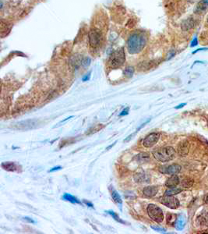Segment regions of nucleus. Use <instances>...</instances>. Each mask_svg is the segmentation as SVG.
Segmentation results:
<instances>
[{
  "mask_svg": "<svg viewBox=\"0 0 208 234\" xmlns=\"http://www.w3.org/2000/svg\"><path fill=\"white\" fill-rule=\"evenodd\" d=\"M147 42V37L144 32L136 31L128 38L127 49L131 54L139 53L144 48Z\"/></svg>",
  "mask_w": 208,
  "mask_h": 234,
  "instance_id": "1",
  "label": "nucleus"
},
{
  "mask_svg": "<svg viewBox=\"0 0 208 234\" xmlns=\"http://www.w3.org/2000/svg\"><path fill=\"white\" fill-rule=\"evenodd\" d=\"M176 155L175 150L172 147H165L162 148L157 149L153 151V155L155 159L161 162H166L175 159Z\"/></svg>",
  "mask_w": 208,
  "mask_h": 234,
  "instance_id": "2",
  "label": "nucleus"
},
{
  "mask_svg": "<svg viewBox=\"0 0 208 234\" xmlns=\"http://www.w3.org/2000/svg\"><path fill=\"white\" fill-rule=\"evenodd\" d=\"M126 61V55L124 52V48H120L115 50V52L111 54L108 59V66L111 68L120 67Z\"/></svg>",
  "mask_w": 208,
  "mask_h": 234,
  "instance_id": "3",
  "label": "nucleus"
},
{
  "mask_svg": "<svg viewBox=\"0 0 208 234\" xmlns=\"http://www.w3.org/2000/svg\"><path fill=\"white\" fill-rule=\"evenodd\" d=\"M103 41V35L101 31L97 28H92L89 32V43L91 48L96 49L99 48Z\"/></svg>",
  "mask_w": 208,
  "mask_h": 234,
  "instance_id": "4",
  "label": "nucleus"
},
{
  "mask_svg": "<svg viewBox=\"0 0 208 234\" xmlns=\"http://www.w3.org/2000/svg\"><path fill=\"white\" fill-rule=\"evenodd\" d=\"M147 213H148L150 218L155 221L157 223H160L164 220V214L161 208H159L155 204H149L147 208Z\"/></svg>",
  "mask_w": 208,
  "mask_h": 234,
  "instance_id": "5",
  "label": "nucleus"
},
{
  "mask_svg": "<svg viewBox=\"0 0 208 234\" xmlns=\"http://www.w3.org/2000/svg\"><path fill=\"white\" fill-rule=\"evenodd\" d=\"M161 204L165 205L166 207L172 209H176L179 206V201L177 198L174 197L173 196H168L165 195V197H163L161 200H160Z\"/></svg>",
  "mask_w": 208,
  "mask_h": 234,
  "instance_id": "6",
  "label": "nucleus"
},
{
  "mask_svg": "<svg viewBox=\"0 0 208 234\" xmlns=\"http://www.w3.org/2000/svg\"><path fill=\"white\" fill-rule=\"evenodd\" d=\"M159 138H160V133H150L143 140V145L145 148L153 147L158 141Z\"/></svg>",
  "mask_w": 208,
  "mask_h": 234,
  "instance_id": "7",
  "label": "nucleus"
},
{
  "mask_svg": "<svg viewBox=\"0 0 208 234\" xmlns=\"http://www.w3.org/2000/svg\"><path fill=\"white\" fill-rule=\"evenodd\" d=\"M181 166L177 164H173V165H165V166L160 167L159 171L160 173H164V174H169V175H175L177 174L180 172Z\"/></svg>",
  "mask_w": 208,
  "mask_h": 234,
  "instance_id": "8",
  "label": "nucleus"
},
{
  "mask_svg": "<svg viewBox=\"0 0 208 234\" xmlns=\"http://www.w3.org/2000/svg\"><path fill=\"white\" fill-rule=\"evenodd\" d=\"M38 126V122L37 120H26V121L18 123L16 125V129L27 130L34 129Z\"/></svg>",
  "mask_w": 208,
  "mask_h": 234,
  "instance_id": "9",
  "label": "nucleus"
},
{
  "mask_svg": "<svg viewBox=\"0 0 208 234\" xmlns=\"http://www.w3.org/2000/svg\"><path fill=\"white\" fill-rule=\"evenodd\" d=\"M2 169H4L6 171L10 172H19L20 169V166L16 162H6L2 163Z\"/></svg>",
  "mask_w": 208,
  "mask_h": 234,
  "instance_id": "10",
  "label": "nucleus"
},
{
  "mask_svg": "<svg viewBox=\"0 0 208 234\" xmlns=\"http://www.w3.org/2000/svg\"><path fill=\"white\" fill-rule=\"evenodd\" d=\"M186 217H185L184 215H179L178 217H177L176 220L175 222V227L178 231H181L184 229L185 226H186Z\"/></svg>",
  "mask_w": 208,
  "mask_h": 234,
  "instance_id": "11",
  "label": "nucleus"
},
{
  "mask_svg": "<svg viewBox=\"0 0 208 234\" xmlns=\"http://www.w3.org/2000/svg\"><path fill=\"white\" fill-rule=\"evenodd\" d=\"M195 26V21L192 18H188L182 23V29L185 31L190 30Z\"/></svg>",
  "mask_w": 208,
  "mask_h": 234,
  "instance_id": "12",
  "label": "nucleus"
},
{
  "mask_svg": "<svg viewBox=\"0 0 208 234\" xmlns=\"http://www.w3.org/2000/svg\"><path fill=\"white\" fill-rule=\"evenodd\" d=\"M178 183H179V179H178V176H176V174H175L167 180V181L165 182V186L167 187H175Z\"/></svg>",
  "mask_w": 208,
  "mask_h": 234,
  "instance_id": "13",
  "label": "nucleus"
},
{
  "mask_svg": "<svg viewBox=\"0 0 208 234\" xmlns=\"http://www.w3.org/2000/svg\"><path fill=\"white\" fill-rule=\"evenodd\" d=\"M157 188L156 186H147L143 189V193L145 196L148 197H152L155 196L157 193Z\"/></svg>",
  "mask_w": 208,
  "mask_h": 234,
  "instance_id": "14",
  "label": "nucleus"
},
{
  "mask_svg": "<svg viewBox=\"0 0 208 234\" xmlns=\"http://www.w3.org/2000/svg\"><path fill=\"white\" fill-rule=\"evenodd\" d=\"M135 159H136L137 162H139L140 164L147 162L150 160V154L146 152L140 153L139 155H137V156L135 157Z\"/></svg>",
  "mask_w": 208,
  "mask_h": 234,
  "instance_id": "15",
  "label": "nucleus"
},
{
  "mask_svg": "<svg viewBox=\"0 0 208 234\" xmlns=\"http://www.w3.org/2000/svg\"><path fill=\"white\" fill-rule=\"evenodd\" d=\"M189 151L188 143L186 142H182L178 147V153L181 156H185L187 155Z\"/></svg>",
  "mask_w": 208,
  "mask_h": 234,
  "instance_id": "16",
  "label": "nucleus"
},
{
  "mask_svg": "<svg viewBox=\"0 0 208 234\" xmlns=\"http://www.w3.org/2000/svg\"><path fill=\"white\" fill-rule=\"evenodd\" d=\"M111 197H112L113 200H115V202L117 203L119 206H120V208H121L122 204H123V200H122L121 196L119 195V193L115 191V189H113V188L111 189Z\"/></svg>",
  "mask_w": 208,
  "mask_h": 234,
  "instance_id": "17",
  "label": "nucleus"
},
{
  "mask_svg": "<svg viewBox=\"0 0 208 234\" xmlns=\"http://www.w3.org/2000/svg\"><path fill=\"white\" fill-rule=\"evenodd\" d=\"M62 199L65 200H67V201H69V202L73 203V204H81V202L78 200L77 197H75L73 195H69V194H64L63 196H62Z\"/></svg>",
  "mask_w": 208,
  "mask_h": 234,
  "instance_id": "18",
  "label": "nucleus"
},
{
  "mask_svg": "<svg viewBox=\"0 0 208 234\" xmlns=\"http://www.w3.org/2000/svg\"><path fill=\"white\" fill-rule=\"evenodd\" d=\"M182 191V189L177 188V187H172V188L169 189L165 191V195H168V196H173V195H178L179 193H181Z\"/></svg>",
  "mask_w": 208,
  "mask_h": 234,
  "instance_id": "19",
  "label": "nucleus"
},
{
  "mask_svg": "<svg viewBox=\"0 0 208 234\" xmlns=\"http://www.w3.org/2000/svg\"><path fill=\"white\" fill-rule=\"evenodd\" d=\"M208 6V0H203L202 2H200V5L197 6L196 9V11L198 13L202 12L203 10H204Z\"/></svg>",
  "mask_w": 208,
  "mask_h": 234,
  "instance_id": "20",
  "label": "nucleus"
},
{
  "mask_svg": "<svg viewBox=\"0 0 208 234\" xmlns=\"http://www.w3.org/2000/svg\"><path fill=\"white\" fill-rule=\"evenodd\" d=\"M106 212L108 213V214H109L110 215H111V217H112L114 219H115V221H117V222H119V223H122V224H125L126 222H124L123 220H122L121 218H120V217L115 212H112V211H107Z\"/></svg>",
  "mask_w": 208,
  "mask_h": 234,
  "instance_id": "21",
  "label": "nucleus"
},
{
  "mask_svg": "<svg viewBox=\"0 0 208 234\" xmlns=\"http://www.w3.org/2000/svg\"><path fill=\"white\" fill-rule=\"evenodd\" d=\"M124 74L125 75H126L127 77L131 78L132 76L134 74V68L133 66H128V67L126 68V69L124 70Z\"/></svg>",
  "mask_w": 208,
  "mask_h": 234,
  "instance_id": "22",
  "label": "nucleus"
},
{
  "mask_svg": "<svg viewBox=\"0 0 208 234\" xmlns=\"http://www.w3.org/2000/svg\"><path fill=\"white\" fill-rule=\"evenodd\" d=\"M90 64H91V59L89 57H85L81 60V65L83 66L84 67L88 66Z\"/></svg>",
  "mask_w": 208,
  "mask_h": 234,
  "instance_id": "23",
  "label": "nucleus"
},
{
  "mask_svg": "<svg viewBox=\"0 0 208 234\" xmlns=\"http://www.w3.org/2000/svg\"><path fill=\"white\" fill-rule=\"evenodd\" d=\"M151 229H153L154 230L157 231V232H160V233H165L166 230L164 228H160V227H158V226H151Z\"/></svg>",
  "mask_w": 208,
  "mask_h": 234,
  "instance_id": "24",
  "label": "nucleus"
},
{
  "mask_svg": "<svg viewBox=\"0 0 208 234\" xmlns=\"http://www.w3.org/2000/svg\"><path fill=\"white\" fill-rule=\"evenodd\" d=\"M129 108L126 107L125 109H123V111L120 113V114H119V116H124L128 115V114H129Z\"/></svg>",
  "mask_w": 208,
  "mask_h": 234,
  "instance_id": "25",
  "label": "nucleus"
},
{
  "mask_svg": "<svg viewBox=\"0 0 208 234\" xmlns=\"http://www.w3.org/2000/svg\"><path fill=\"white\" fill-rule=\"evenodd\" d=\"M198 45V40H197V38L195 37L192 40V42H191V47H194V46H196Z\"/></svg>",
  "mask_w": 208,
  "mask_h": 234,
  "instance_id": "26",
  "label": "nucleus"
},
{
  "mask_svg": "<svg viewBox=\"0 0 208 234\" xmlns=\"http://www.w3.org/2000/svg\"><path fill=\"white\" fill-rule=\"evenodd\" d=\"M150 121H151V119H149L148 120H147V121L145 122V123H143V124H141V126H140V127H139V128H137V131H136V133H137V132H138V131L140 130H141V129H142V128H143V127H144V126L146 125V124H147V123H148L149 122H150Z\"/></svg>",
  "mask_w": 208,
  "mask_h": 234,
  "instance_id": "27",
  "label": "nucleus"
},
{
  "mask_svg": "<svg viewBox=\"0 0 208 234\" xmlns=\"http://www.w3.org/2000/svg\"><path fill=\"white\" fill-rule=\"evenodd\" d=\"M24 221H27V222H30V223H35V221H34L32 218H29V217H24L23 218Z\"/></svg>",
  "mask_w": 208,
  "mask_h": 234,
  "instance_id": "28",
  "label": "nucleus"
},
{
  "mask_svg": "<svg viewBox=\"0 0 208 234\" xmlns=\"http://www.w3.org/2000/svg\"><path fill=\"white\" fill-rule=\"evenodd\" d=\"M60 169H62L61 166H56V167H54V168H52V169H50L48 172H49V173L50 172L52 173V172H54V171H58V170H60Z\"/></svg>",
  "mask_w": 208,
  "mask_h": 234,
  "instance_id": "29",
  "label": "nucleus"
},
{
  "mask_svg": "<svg viewBox=\"0 0 208 234\" xmlns=\"http://www.w3.org/2000/svg\"><path fill=\"white\" fill-rule=\"evenodd\" d=\"M185 105H186V103H182V104H179L178 105H177V106H175V109H182V108H183L185 106Z\"/></svg>",
  "mask_w": 208,
  "mask_h": 234,
  "instance_id": "30",
  "label": "nucleus"
},
{
  "mask_svg": "<svg viewBox=\"0 0 208 234\" xmlns=\"http://www.w3.org/2000/svg\"><path fill=\"white\" fill-rule=\"evenodd\" d=\"M83 203H84V204H85L86 205H87V206H88V207H91V208H94L93 204H92V203H91V202H89V201H87V200H83Z\"/></svg>",
  "mask_w": 208,
  "mask_h": 234,
  "instance_id": "31",
  "label": "nucleus"
},
{
  "mask_svg": "<svg viewBox=\"0 0 208 234\" xmlns=\"http://www.w3.org/2000/svg\"><path fill=\"white\" fill-rule=\"evenodd\" d=\"M73 117H74V116H71L68 117V118H66V119H64V120H62V121H61L59 123V124H57V125H58L57 127H59V126H60V124H62V123H65V121H67V120H69V119H71V118H73Z\"/></svg>",
  "mask_w": 208,
  "mask_h": 234,
  "instance_id": "32",
  "label": "nucleus"
},
{
  "mask_svg": "<svg viewBox=\"0 0 208 234\" xmlns=\"http://www.w3.org/2000/svg\"><path fill=\"white\" fill-rule=\"evenodd\" d=\"M90 74H91V73H89L88 74H87V75H86L85 77L83 78V81H87V80H88L90 79Z\"/></svg>",
  "mask_w": 208,
  "mask_h": 234,
  "instance_id": "33",
  "label": "nucleus"
},
{
  "mask_svg": "<svg viewBox=\"0 0 208 234\" xmlns=\"http://www.w3.org/2000/svg\"><path fill=\"white\" fill-rule=\"evenodd\" d=\"M175 51H172V52H170L169 56H168V60H169V59H171V58H172L173 56H175Z\"/></svg>",
  "mask_w": 208,
  "mask_h": 234,
  "instance_id": "34",
  "label": "nucleus"
},
{
  "mask_svg": "<svg viewBox=\"0 0 208 234\" xmlns=\"http://www.w3.org/2000/svg\"><path fill=\"white\" fill-rule=\"evenodd\" d=\"M207 49H208V48H199V49H197V50H196V51H194V52H192V53H193V54H195V53H196V52H200V51H205V50H207Z\"/></svg>",
  "mask_w": 208,
  "mask_h": 234,
  "instance_id": "35",
  "label": "nucleus"
},
{
  "mask_svg": "<svg viewBox=\"0 0 208 234\" xmlns=\"http://www.w3.org/2000/svg\"><path fill=\"white\" fill-rule=\"evenodd\" d=\"M116 143H117V142L115 141V142L114 144H112V145H109L108 147L106 148V150H109V149H110V148H112V147H114V146H115V144H116Z\"/></svg>",
  "mask_w": 208,
  "mask_h": 234,
  "instance_id": "36",
  "label": "nucleus"
},
{
  "mask_svg": "<svg viewBox=\"0 0 208 234\" xmlns=\"http://www.w3.org/2000/svg\"><path fill=\"white\" fill-rule=\"evenodd\" d=\"M207 22H208V19H207Z\"/></svg>",
  "mask_w": 208,
  "mask_h": 234,
  "instance_id": "37",
  "label": "nucleus"
}]
</instances>
